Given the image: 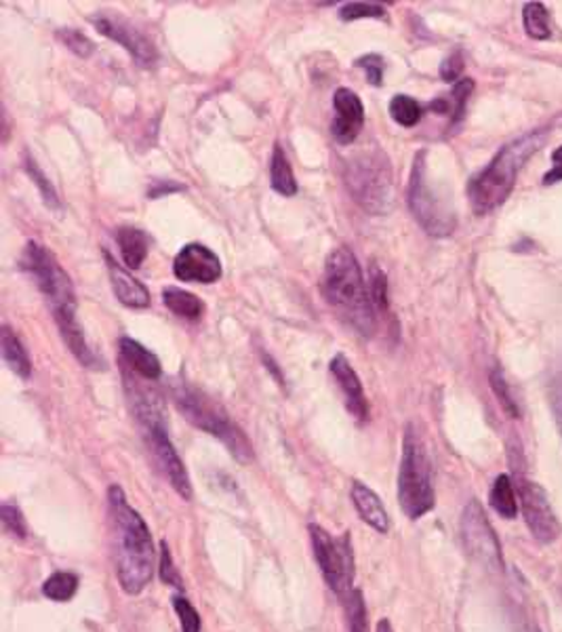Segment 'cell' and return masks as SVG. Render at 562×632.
Instances as JSON below:
<instances>
[{"label": "cell", "instance_id": "obj_6", "mask_svg": "<svg viewBox=\"0 0 562 632\" xmlns=\"http://www.w3.org/2000/svg\"><path fill=\"white\" fill-rule=\"evenodd\" d=\"M398 502L408 519L426 516L434 504V476L426 445L413 424H408L403 438V460L398 473Z\"/></svg>", "mask_w": 562, "mask_h": 632}, {"label": "cell", "instance_id": "obj_20", "mask_svg": "<svg viewBox=\"0 0 562 632\" xmlns=\"http://www.w3.org/2000/svg\"><path fill=\"white\" fill-rule=\"evenodd\" d=\"M0 350H2L4 363L9 365V369L16 376L21 377V379H30V376H32L30 356H28V350L23 348L20 336L9 325H2V329H0Z\"/></svg>", "mask_w": 562, "mask_h": 632}, {"label": "cell", "instance_id": "obj_35", "mask_svg": "<svg viewBox=\"0 0 562 632\" xmlns=\"http://www.w3.org/2000/svg\"><path fill=\"white\" fill-rule=\"evenodd\" d=\"M158 567H160V577H162L165 584H171L175 589H184L181 575L175 567L174 554H171V549H169L167 542L160 544V563H158Z\"/></svg>", "mask_w": 562, "mask_h": 632}, {"label": "cell", "instance_id": "obj_38", "mask_svg": "<svg viewBox=\"0 0 562 632\" xmlns=\"http://www.w3.org/2000/svg\"><path fill=\"white\" fill-rule=\"evenodd\" d=\"M491 386H493L495 395L500 398V403L504 405L505 412L510 415H519V409H516V405H514V401H512V396H510V391H507V386H505V379L502 377L500 369H495V372L491 374Z\"/></svg>", "mask_w": 562, "mask_h": 632}, {"label": "cell", "instance_id": "obj_40", "mask_svg": "<svg viewBox=\"0 0 562 632\" xmlns=\"http://www.w3.org/2000/svg\"><path fill=\"white\" fill-rule=\"evenodd\" d=\"M562 179V146L561 148H556L554 150V155H552V169L543 176V184L545 186H552V184H556V181H561Z\"/></svg>", "mask_w": 562, "mask_h": 632}, {"label": "cell", "instance_id": "obj_5", "mask_svg": "<svg viewBox=\"0 0 562 632\" xmlns=\"http://www.w3.org/2000/svg\"><path fill=\"white\" fill-rule=\"evenodd\" d=\"M20 266L34 278L40 294L49 302L61 337L78 332L77 292L72 278L59 266L56 256L37 240H30L21 254Z\"/></svg>", "mask_w": 562, "mask_h": 632}, {"label": "cell", "instance_id": "obj_15", "mask_svg": "<svg viewBox=\"0 0 562 632\" xmlns=\"http://www.w3.org/2000/svg\"><path fill=\"white\" fill-rule=\"evenodd\" d=\"M333 110H335V119L331 122L333 139L342 146L354 144V139L361 136L365 125L363 99L348 87H339L333 93Z\"/></svg>", "mask_w": 562, "mask_h": 632}, {"label": "cell", "instance_id": "obj_8", "mask_svg": "<svg viewBox=\"0 0 562 632\" xmlns=\"http://www.w3.org/2000/svg\"><path fill=\"white\" fill-rule=\"evenodd\" d=\"M344 181L352 198L367 214H386L392 207V169L379 148H371L344 165Z\"/></svg>", "mask_w": 562, "mask_h": 632}, {"label": "cell", "instance_id": "obj_44", "mask_svg": "<svg viewBox=\"0 0 562 632\" xmlns=\"http://www.w3.org/2000/svg\"><path fill=\"white\" fill-rule=\"evenodd\" d=\"M556 417H559V426H561L562 433V393L556 396Z\"/></svg>", "mask_w": 562, "mask_h": 632}, {"label": "cell", "instance_id": "obj_25", "mask_svg": "<svg viewBox=\"0 0 562 632\" xmlns=\"http://www.w3.org/2000/svg\"><path fill=\"white\" fill-rule=\"evenodd\" d=\"M78 591V575L72 572L51 573L45 584H42V594L56 603H68L75 599Z\"/></svg>", "mask_w": 562, "mask_h": 632}, {"label": "cell", "instance_id": "obj_17", "mask_svg": "<svg viewBox=\"0 0 562 632\" xmlns=\"http://www.w3.org/2000/svg\"><path fill=\"white\" fill-rule=\"evenodd\" d=\"M106 257V268H108V277L112 283L115 296L118 302L127 308H148L150 306V292L146 289L144 283H139L125 266H120L115 257L110 256L108 251L103 254Z\"/></svg>", "mask_w": 562, "mask_h": 632}, {"label": "cell", "instance_id": "obj_2", "mask_svg": "<svg viewBox=\"0 0 562 632\" xmlns=\"http://www.w3.org/2000/svg\"><path fill=\"white\" fill-rule=\"evenodd\" d=\"M323 294L333 310L342 316L361 336H373L377 318L371 292L365 285L358 259L352 249L342 245L331 251L325 261Z\"/></svg>", "mask_w": 562, "mask_h": 632}, {"label": "cell", "instance_id": "obj_18", "mask_svg": "<svg viewBox=\"0 0 562 632\" xmlns=\"http://www.w3.org/2000/svg\"><path fill=\"white\" fill-rule=\"evenodd\" d=\"M352 504L356 508L358 516L367 523L371 530H375L377 534H388L390 516L384 502L379 500V495L373 490H368L365 483L354 481L352 483Z\"/></svg>", "mask_w": 562, "mask_h": 632}, {"label": "cell", "instance_id": "obj_43", "mask_svg": "<svg viewBox=\"0 0 562 632\" xmlns=\"http://www.w3.org/2000/svg\"><path fill=\"white\" fill-rule=\"evenodd\" d=\"M375 632H394V629H392L390 620L384 618V620H379V622H377V629H375Z\"/></svg>", "mask_w": 562, "mask_h": 632}, {"label": "cell", "instance_id": "obj_22", "mask_svg": "<svg viewBox=\"0 0 562 632\" xmlns=\"http://www.w3.org/2000/svg\"><path fill=\"white\" fill-rule=\"evenodd\" d=\"M270 184L274 192L280 197H295L297 195V179L293 174L292 162L280 148V144L274 146L270 158Z\"/></svg>", "mask_w": 562, "mask_h": 632}, {"label": "cell", "instance_id": "obj_11", "mask_svg": "<svg viewBox=\"0 0 562 632\" xmlns=\"http://www.w3.org/2000/svg\"><path fill=\"white\" fill-rule=\"evenodd\" d=\"M462 542L474 561L495 570L504 567L502 544L493 532L485 508L481 506L479 500H472L462 514Z\"/></svg>", "mask_w": 562, "mask_h": 632}, {"label": "cell", "instance_id": "obj_1", "mask_svg": "<svg viewBox=\"0 0 562 632\" xmlns=\"http://www.w3.org/2000/svg\"><path fill=\"white\" fill-rule=\"evenodd\" d=\"M108 523L120 589L131 596L144 593L155 577V540L141 514L127 502V495L118 485L108 490Z\"/></svg>", "mask_w": 562, "mask_h": 632}, {"label": "cell", "instance_id": "obj_3", "mask_svg": "<svg viewBox=\"0 0 562 632\" xmlns=\"http://www.w3.org/2000/svg\"><path fill=\"white\" fill-rule=\"evenodd\" d=\"M543 141L545 131H531L523 138L505 144L497 157L493 158L476 178L470 179L467 197L472 209L479 216L491 214L504 205L524 162L542 148Z\"/></svg>", "mask_w": 562, "mask_h": 632}, {"label": "cell", "instance_id": "obj_26", "mask_svg": "<svg viewBox=\"0 0 562 632\" xmlns=\"http://www.w3.org/2000/svg\"><path fill=\"white\" fill-rule=\"evenodd\" d=\"M524 30L531 39L545 40L552 34V21L550 13L542 2H529L523 11Z\"/></svg>", "mask_w": 562, "mask_h": 632}, {"label": "cell", "instance_id": "obj_42", "mask_svg": "<svg viewBox=\"0 0 562 632\" xmlns=\"http://www.w3.org/2000/svg\"><path fill=\"white\" fill-rule=\"evenodd\" d=\"M264 361H266V367H268V369H272V374H274V377H276V382H278V384H283L285 379H283L280 369H278V367L274 365V361H272V358H268V356H264Z\"/></svg>", "mask_w": 562, "mask_h": 632}, {"label": "cell", "instance_id": "obj_24", "mask_svg": "<svg viewBox=\"0 0 562 632\" xmlns=\"http://www.w3.org/2000/svg\"><path fill=\"white\" fill-rule=\"evenodd\" d=\"M162 302L174 315L181 316V318H198L205 310V304H203L200 297L190 294V292L177 289V287L165 289Z\"/></svg>", "mask_w": 562, "mask_h": 632}, {"label": "cell", "instance_id": "obj_30", "mask_svg": "<svg viewBox=\"0 0 562 632\" xmlns=\"http://www.w3.org/2000/svg\"><path fill=\"white\" fill-rule=\"evenodd\" d=\"M58 39L63 47H68L75 56L82 58V60L91 58L93 51H96L93 40L85 37L80 30H75V28H61V30H58Z\"/></svg>", "mask_w": 562, "mask_h": 632}, {"label": "cell", "instance_id": "obj_13", "mask_svg": "<svg viewBox=\"0 0 562 632\" xmlns=\"http://www.w3.org/2000/svg\"><path fill=\"white\" fill-rule=\"evenodd\" d=\"M221 261L214 251L200 243L186 245L174 261V275L184 283H203L211 285L221 278Z\"/></svg>", "mask_w": 562, "mask_h": 632}, {"label": "cell", "instance_id": "obj_36", "mask_svg": "<svg viewBox=\"0 0 562 632\" xmlns=\"http://www.w3.org/2000/svg\"><path fill=\"white\" fill-rule=\"evenodd\" d=\"M356 66L365 70L368 85L379 87V85L384 82V68H386V63H384V60H382L379 56H363L361 60L356 61Z\"/></svg>", "mask_w": 562, "mask_h": 632}, {"label": "cell", "instance_id": "obj_29", "mask_svg": "<svg viewBox=\"0 0 562 632\" xmlns=\"http://www.w3.org/2000/svg\"><path fill=\"white\" fill-rule=\"evenodd\" d=\"M349 632H368L367 603L358 589H352L344 599Z\"/></svg>", "mask_w": 562, "mask_h": 632}, {"label": "cell", "instance_id": "obj_21", "mask_svg": "<svg viewBox=\"0 0 562 632\" xmlns=\"http://www.w3.org/2000/svg\"><path fill=\"white\" fill-rule=\"evenodd\" d=\"M118 247H120V256L127 268L137 270L144 259L148 257V249H150V238L134 226H122L117 230Z\"/></svg>", "mask_w": 562, "mask_h": 632}, {"label": "cell", "instance_id": "obj_41", "mask_svg": "<svg viewBox=\"0 0 562 632\" xmlns=\"http://www.w3.org/2000/svg\"><path fill=\"white\" fill-rule=\"evenodd\" d=\"M179 190H186V186H181V184H177V181H156L155 186H150V190H148V197H165V195L179 192Z\"/></svg>", "mask_w": 562, "mask_h": 632}, {"label": "cell", "instance_id": "obj_4", "mask_svg": "<svg viewBox=\"0 0 562 632\" xmlns=\"http://www.w3.org/2000/svg\"><path fill=\"white\" fill-rule=\"evenodd\" d=\"M129 398L134 401V412H136L137 424L141 428V436L146 441L148 452L155 457L156 466L160 468V473L165 474V478L171 483L177 494L184 500H193V483H190V474L186 471L184 462L179 454L175 452L174 443L167 433V419L162 405L155 395H148L146 391L137 388L129 391Z\"/></svg>", "mask_w": 562, "mask_h": 632}, {"label": "cell", "instance_id": "obj_10", "mask_svg": "<svg viewBox=\"0 0 562 632\" xmlns=\"http://www.w3.org/2000/svg\"><path fill=\"white\" fill-rule=\"evenodd\" d=\"M308 530H310L312 551L323 577L331 591L342 596L344 601L352 591V580H354V554L349 546V535H344L342 540H333L327 530L314 523Z\"/></svg>", "mask_w": 562, "mask_h": 632}, {"label": "cell", "instance_id": "obj_9", "mask_svg": "<svg viewBox=\"0 0 562 632\" xmlns=\"http://www.w3.org/2000/svg\"><path fill=\"white\" fill-rule=\"evenodd\" d=\"M407 200L413 218L420 221V226L426 230L427 235L448 237L455 230L457 219L453 216L451 207L434 192V188L427 181L426 152H417L415 162H413Z\"/></svg>", "mask_w": 562, "mask_h": 632}, {"label": "cell", "instance_id": "obj_19", "mask_svg": "<svg viewBox=\"0 0 562 632\" xmlns=\"http://www.w3.org/2000/svg\"><path fill=\"white\" fill-rule=\"evenodd\" d=\"M118 350H120L122 361L139 376L146 377V379H158L162 374V365H160L158 356L136 339L120 337Z\"/></svg>", "mask_w": 562, "mask_h": 632}, {"label": "cell", "instance_id": "obj_7", "mask_svg": "<svg viewBox=\"0 0 562 632\" xmlns=\"http://www.w3.org/2000/svg\"><path fill=\"white\" fill-rule=\"evenodd\" d=\"M171 395L177 409L193 426L219 438L228 447V452L240 462L247 464L252 460L253 450L247 436L240 433L238 426H234L233 419L224 414L209 396L203 395L188 384H175Z\"/></svg>", "mask_w": 562, "mask_h": 632}, {"label": "cell", "instance_id": "obj_28", "mask_svg": "<svg viewBox=\"0 0 562 632\" xmlns=\"http://www.w3.org/2000/svg\"><path fill=\"white\" fill-rule=\"evenodd\" d=\"M26 171H28L30 179L37 184V188H39L40 197L45 200V205H47L51 211H59V209H61V203H59L58 192H56V188H53L51 179L47 178V176L42 174L39 162H37L34 158L30 157V155H26Z\"/></svg>", "mask_w": 562, "mask_h": 632}, {"label": "cell", "instance_id": "obj_23", "mask_svg": "<svg viewBox=\"0 0 562 632\" xmlns=\"http://www.w3.org/2000/svg\"><path fill=\"white\" fill-rule=\"evenodd\" d=\"M489 500H491L493 511L500 514V516H504V519H514L516 513H519L516 492H514L512 478H510L507 474H500V476L493 481Z\"/></svg>", "mask_w": 562, "mask_h": 632}, {"label": "cell", "instance_id": "obj_12", "mask_svg": "<svg viewBox=\"0 0 562 632\" xmlns=\"http://www.w3.org/2000/svg\"><path fill=\"white\" fill-rule=\"evenodd\" d=\"M516 494L523 504L524 523L529 525L533 537L542 544H552L561 535V523L552 511L545 492L538 483L519 478Z\"/></svg>", "mask_w": 562, "mask_h": 632}, {"label": "cell", "instance_id": "obj_39", "mask_svg": "<svg viewBox=\"0 0 562 632\" xmlns=\"http://www.w3.org/2000/svg\"><path fill=\"white\" fill-rule=\"evenodd\" d=\"M464 72V60L460 53H453L451 58H446L441 66V77L446 80V82H453V80H460Z\"/></svg>", "mask_w": 562, "mask_h": 632}, {"label": "cell", "instance_id": "obj_33", "mask_svg": "<svg viewBox=\"0 0 562 632\" xmlns=\"http://www.w3.org/2000/svg\"><path fill=\"white\" fill-rule=\"evenodd\" d=\"M363 18H386V9L375 2H348L342 7V20L354 21Z\"/></svg>", "mask_w": 562, "mask_h": 632}, {"label": "cell", "instance_id": "obj_16", "mask_svg": "<svg viewBox=\"0 0 562 632\" xmlns=\"http://www.w3.org/2000/svg\"><path fill=\"white\" fill-rule=\"evenodd\" d=\"M331 376L335 379V384L339 386L344 403L348 414L358 419V422H367L368 401L363 391V384L358 379V374L352 369L348 358L344 355L333 356L329 365Z\"/></svg>", "mask_w": 562, "mask_h": 632}, {"label": "cell", "instance_id": "obj_37", "mask_svg": "<svg viewBox=\"0 0 562 632\" xmlns=\"http://www.w3.org/2000/svg\"><path fill=\"white\" fill-rule=\"evenodd\" d=\"M472 89H474V82L470 79L460 80L457 85H455V89H453V101H455V110H453V125H457L462 117H464L465 110V101L470 98V93H472Z\"/></svg>", "mask_w": 562, "mask_h": 632}, {"label": "cell", "instance_id": "obj_27", "mask_svg": "<svg viewBox=\"0 0 562 632\" xmlns=\"http://www.w3.org/2000/svg\"><path fill=\"white\" fill-rule=\"evenodd\" d=\"M390 115L401 127H415L424 117V108L420 106L417 99L408 98V96H394L390 101Z\"/></svg>", "mask_w": 562, "mask_h": 632}, {"label": "cell", "instance_id": "obj_32", "mask_svg": "<svg viewBox=\"0 0 562 632\" xmlns=\"http://www.w3.org/2000/svg\"><path fill=\"white\" fill-rule=\"evenodd\" d=\"M0 521H2V527H4V532L9 535H13V537H28V525H26V519H23V514H21L20 508L16 506V504H9V502H4L2 506H0Z\"/></svg>", "mask_w": 562, "mask_h": 632}, {"label": "cell", "instance_id": "obj_31", "mask_svg": "<svg viewBox=\"0 0 562 632\" xmlns=\"http://www.w3.org/2000/svg\"><path fill=\"white\" fill-rule=\"evenodd\" d=\"M174 603L175 613H177V620H179V626H181V632H200V615L195 610V605L181 596V594H175L171 599Z\"/></svg>", "mask_w": 562, "mask_h": 632}, {"label": "cell", "instance_id": "obj_34", "mask_svg": "<svg viewBox=\"0 0 562 632\" xmlns=\"http://www.w3.org/2000/svg\"><path fill=\"white\" fill-rule=\"evenodd\" d=\"M371 299H373L375 310H382V313L388 310V278L379 268H375L371 275Z\"/></svg>", "mask_w": 562, "mask_h": 632}, {"label": "cell", "instance_id": "obj_14", "mask_svg": "<svg viewBox=\"0 0 562 632\" xmlns=\"http://www.w3.org/2000/svg\"><path fill=\"white\" fill-rule=\"evenodd\" d=\"M93 26L101 37L115 40L122 49H127V53L134 58L136 63L141 68H152L158 63V51L150 39H146L141 32H137L136 28L122 23V21L99 16L93 18Z\"/></svg>", "mask_w": 562, "mask_h": 632}]
</instances>
